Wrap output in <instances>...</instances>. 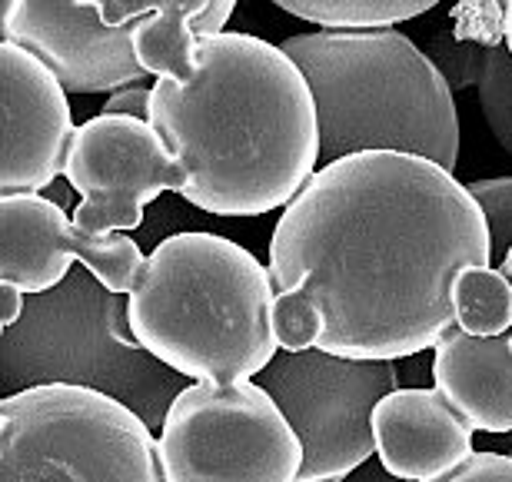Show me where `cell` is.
<instances>
[{"label":"cell","mask_w":512,"mask_h":482,"mask_svg":"<svg viewBox=\"0 0 512 482\" xmlns=\"http://www.w3.org/2000/svg\"><path fill=\"white\" fill-rule=\"evenodd\" d=\"M266 266L273 293L320 310V350L403 360L456 330L453 283L466 266H493V240L453 170L370 150L323 163L286 203Z\"/></svg>","instance_id":"cell-1"},{"label":"cell","mask_w":512,"mask_h":482,"mask_svg":"<svg viewBox=\"0 0 512 482\" xmlns=\"http://www.w3.org/2000/svg\"><path fill=\"white\" fill-rule=\"evenodd\" d=\"M150 123L183 167L180 197L213 217L286 207L320 163V117L303 70L253 34H200L197 74L157 80Z\"/></svg>","instance_id":"cell-2"},{"label":"cell","mask_w":512,"mask_h":482,"mask_svg":"<svg viewBox=\"0 0 512 482\" xmlns=\"http://www.w3.org/2000/svg\"><path fill=\"white\" fill-rule=\"evenodd\" d=\"M273 280L250 250L217 233H173L127 293L130 340L193 383H243L280 353Z\"/></svg>","instance_id":"cell-3"},{"label":"cell","mask_w":512,"mask_h":482,"mask_svg":"<svg viewBox=\"0 0 512 482\" xmlns=\"http://www.w3.org/2000/svg\"><path fill=\"white\" fill-rule=\"evenodd\" d=\"M320 117V167L370 150L413 153L453 170L459 120L433 57L393 27L310 30L283 40Z\"/></svg>","instance_id":"cell-4"},{"label":"cell","mask_w":512,"mask_h":482,"mask_svg":"<svg viewBox=\"0 0 512 482\" xmlns=\"http://www.w3.org/2000/svg\"><path fill=\"white\" fill-rule=\"evenodd\" d=\"M0 482H167V473L127 403L84 383H40L0 403Z\"/></svg>","instance_id":"cell-5"},{"label":"cell","mask_w":512,"mask_h":482,"mask_svg":"<svg viewBox=\"0 0 512 482\" xmlns=\"http://www.w3.org/2000/svg\"><path fill=\"white\" fill-rule=\"evenodd\" d=\"M167 482H296L303 443L260 383H190L163 416Z\"/></svg>","instance_id":"cell-6"},{"label":"cell","mask_w":512,"mask_h":482,"mask_svg":"<svg viewBox=\"0 0 512 482\" xmlns=\"http://www.w3.org/2000/svg\"><path fill=\"white\" fill-rule=\"evenodd\" d=\"M303 443L296 482H343L376 453L373 413L399 389L393 360H353L326 350H280L260 373Z\"/></svg>","instance_id":"cell-7"},{"label":"cell","mask_w":512,"mask_h":482,"mask_svg":"<svg viewBox=\"0 0 512 482\" xmlns=\"http://www.w3.org/2000/svg\"><path fill=\"white\" fill-rule=\"evenodd\" d=\"M4 40L34 50L74 94H114L143 84L147 70L130 47L133 27L160 7V0H0ZM237 0H217L227 24Z\"/></svg>","instance_id":"cell-8"},{"label":"cell","mask_w":512,"mask_h":482,"mask_svg":"<svg viewBox=\"0 0 512 482\" xmlns=\"http://www.w3.org/2000/svg\"><path fill=\"white\" fill-rule=\"evenodd\" d=\"M64 177L80 193L74 223L87 233L137 230L150 200L187 187L183 167L153 123L120 114L80 123Z\"/></svg>","instance_id":"cell-9"},{"label":"cell","mask_w":512,"mask_h":482,"mask_svg":"<svg viewBox=\"0 0 512 482\" xmlns=\"http://www.w3.org/2000/svg\"><path fill=\"white\" fill-rule=\"evenodd\" d=\"M80 260L107 293L127 296L147 263L127 233H87L40 193L0 197V280L27 296L64 283L70 263Z\"/></svg>","instance_id":"cell-10"},{"label":"cell","mask_w":512,"mask_h":482,"mask_svg":"<svg viewBox=\"0 0 512 482\" xmlns=\"http://www.w3.org/2000/svg\"><path fill=\"white\" fill-rule=\"evenodd\" d=\"M0 197L47 190L67 167L74 140L67 87L54 67L34 50L4 40L0 44Z\"/></svg>","instance_id":"cell-11"},{"label":"cell","mask_w":512,"mask_h":482,"mask_svg":"<svg viewBox=\"0 0 512 482\" xmlns=\"http://www.w3.org/2000/svg\"><path fill=\"white\" fill-rule=\"evenodd\" d=\"M376 456L389 476L433 482L476 453V429L433 389H393L373 413Z\"/></svg>","instance_id":"cell-12"},{"label":"cell","mask_w":512,"mask_h":482,"mask_svg":"<svg viewBox=\"0 0 512 482\" xmlns=\"http://www.w3.org/2000/svg\"><path fill=\"white\" fill-rule=\"evenodd\" d=\"M433 383L479 433H512V343L456 326L433 356Z\"/></svg>","instance_id":"cell-13"},{"label":"cell","mask_w":512,"mask_h":482,"mask_svg":"<svg viewBox=\"0 0 512 482\" xmlns=\"http://www.w3.org/2000/svg\"><path fill=\"white\" fill-rule=\"evenodd\" d=\"M453 310L469 336L512 333V280L496 266H466L453 283Z\"/></svg>","instance_id":"cell-14"},{"label":"cell","mask_w":512,"mask_h":482,"mask_svg":"<svg viewBox=\"0 0 512 482\" xmlns=\"http://www.w3.org/2000/svg\"><path fill=\"white\" fill-rule=\"evenodd\" d=\"M270 4L323 30H373L426 14L436 0H270Z\"/></svg>","instance_id":"cell-15"},{"label":"cell","mask_w":512,"mask_h":482,"mask_svg":"<svg viewBox=\"0 0 512 482\" xmlns=\"http://www.w3.org/2000/svg\"><path fill=\"white\" fill-rule=\"evenodd\" d=\"M476 90L489 130H493L499 147L512 157V54L506 44L486 47Z\"/></svg>","instance_id":"cell-16"},{"label":"cell","mask_w":512,"mask_h":482,"mask_svg":"<svg viewBox=\"0 0 512 482\" xmlns=\"http://www.w3.org/2000/svg\"><path fill=\"white\" fill-rule=\"evenodd\" d=\"M273 333H276L280 350H290V353L316 350L323 336V316L300 293H276L273 296Z\"/></svg>","instance_id":"cell-17"},{"label":"cell","mask_w":512,"mask_h":482,"mask_svg":"<svg viewBox=\"0 0 512 482\" xmlns=\"http://www.w3.org/2000/svg\"><path fill=\"white\" fill-rule=\"evenodd\" d=\"M466 190L473 193L479 210L486 213L489 240H493V256H506L512 246V177L496 180H473L466 183Z\"/></svg>","instance_id":"cell-18"},{"label":"cell","mask_w":512,"mask_h":482,"mask_svg":"<svg viewBox=\"0 0 512 482\" xmlns=\"http://www.w3.org/2000/svg\"><path fill=\"white\" fill-rule=\"evenodd\" d=\"M483 54H486V44H479V40H463L453 34V40H439L436 44L433 64L443 70V77L449 80L453 90L476 87L479 67H483Z\"/></svg>","instance_id":"cell-19"},{"label":"cell","mask_w":512,"mask_h":482,"mask_svg":"<svg viewBox=\"0 0 512 482\" xmlns=\"http://www.w3.org/2000/svg\"><path fill=\"white\" fill-rule=\"evenodd\" d=\"M433 482H512V456L503 453H473L456 469Z\"/></svg>","instance_id":"cell-20"},{"label":"cell","mask_w":512,"mask_h":482,"mask_svg":"<svg viewBox=\"0 0 512 482\" xmlns=\"http://www.w3.org/2000/svg\"><path fill=\"white\" fill-rule=\"evenodd\" d=\"M150 100H153V84H150V87H143V84L120 87V90H114V94L107 97L104 114H120V117L150 120Z\"/></svg>","instance_id":"cell-21"},{"label":"cell","mask_w":512,"mask_h":482,"mask_svg":"<svg viewBox=\"0 0 512 482\" xmlns=\"http://www.w3.org/2000/svg\"><path fill=\"white\" fill-rule=\"evenodd\" d=\"M24 290L14 283H4L0 280V326L4 330H10L17 320H20V313H24Z\"/></svg>","instance_id":"cell-22"},{"label":"cell","mask_w":512,"mask_h":482,"mask_svg":"<svg viewBox=\"0 0 512 482\" xmlns=\"http://www.w3.org/2000/svg\"><path fill=\"white\" fill-rule=\"evenodd\" d=\"M503 37H506V47L512 54V0H506V17H503Z\"/></svg>","instance_id":"cell-23"},{"label":"cell","mask_w":512,"mask_h":482,"mask_svg":"<svg viewBox=\"0 0 512 482\" xmlns=\"http://www.w3.org/2000/svg\"><path fill=\"white\" fill-rule=\"evenodd\" d=\"M496 270H503V273L509 276V280H512V246H509V253L503 256V263H499Z\"/></svg>","instance_id":"cell-24"}]
</instances>
